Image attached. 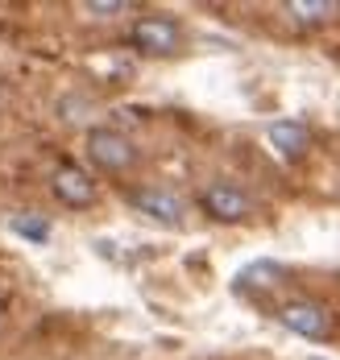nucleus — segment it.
I'll return each mask as SVG.
<instances>
[{"label": "nucleus", "instance_id": "nucleus-9", "mask_svg": "<svg viewBox=\"0 0 340 360\" xmlns=\"http://www.w3.org/2000/svg\"><path fill=\"white\" fill-rule=\"evenodd\" d=\"M282 278H287V269H282L278 261H253L237 282H241V286H253V290H274Z\"/></svg>", "mask_w": 340, "mask_h": 360}, {"label": "nucleus", "instance_id": "nucleus-3", "mask_svg": "<svg viewBox=\"0 0 340 360\" xmlns=\"http://www.w3.org/2000/svg\"><path fill=\"white\" fill-rule=\"evenodd\" d=\"M274 315H278V323L287 327V331H295L303 340H315V344L332 340V315H328V307L315 302V298H291V302H282Z\"/></svg>", "mask_w": 340, "mask_h": 360}, {"label": "nucleus", "instance_id": "nucleus-7", "mask_svg": "<svg viewBox=\"0 0 340 360\" xmlns=\"http://www.w3.org/2000/svg\"><path fill=\"white\" fill-rule=\"evenodd\" d=\"M265 141H270V149L282 162H299V158H307V149H311V129L303 120H270L265 124Z\"/></svg>", "mask_w": 340, "mask_h": 360}, {"label": "nucleus", "instance_id": "nucleus-6", "mask_svg": "<svg viewBox=\"0 0 340 360\" xmlns=\"http://www.w3.org/2000/svg\"><path fill=\"white\" fill-rule=\"evenodd\" d=\"M50 191H54V199L63 203V207H71V212H83V207H92L96 203V179L75 166V162H58L54 166V174H50Z\"/></svg>", "mask_w": 340, "mask_h": 360}, {"label": "nucleus", "instance_id": "nucleus-8", "mask_svg": "<svg viewBox=\"0 0 340 360\" xmlns=\"http://www.w3.org/2000/svg\"><path fill=\"white\" fill-rule=\"evenodd\" d=\"M282 8H287V17H291L295 25H303V30L328 25V21H332V17L340 13L336 0H287Z\"/></svg>", "mask_w": 340, "mask_h": 360}, {"label": "nucleus", "instance_id": "nucleus-2", "mask_svg": "<svg viewBox=\"0 0 340 360\" xmlns=\"http://www.w3.org/2000/svg\"><path fill=\"white\" fill-rule=\"evenodd\" d=\"M137 158H141L137 145L125 133H116V129H92L87 133V162L100 174H129L137 166Z\"/></svg>", "mask_w": 340, "mask_h": 360}, {"label": "nucleus", "instance_id": "nucleus-11", "mask_svg": "<svg viewBox=\"0 0 340 360\" xmlns=\"http://www.w3.org/2000/svg\"><path fill=\"white\" fill-rule=\"evenodd\" d=\"M79 8H83V13H92V17H100V21H108V17H120V13H129V4H125V0H83Z\"/></svg>", "mask_w": 340, "mask_h": 360}, {"label": "nucleus", "instance_id": "nucleus-12", "mask_svg": "<svg viewBox=\"0 0 340 360\" xmlns=\"http://www.w3.org/2000/svg\"><path fill=\"white\" fill-rule=\"evenodd\" d=\"M0 319H4V311H0Z\"/></svg>", "mask_w": 340, "mask_h": 360}, {"label": "nucleus", "instance_id": "nucleus-5", "mask_svg": "<svg viewBox=\"0 0 340 360\" xmlns=\"http://www.w3.org/2000/svg\"><path fill=\"white\" fill-rule=\"evenodd\" d=\"M199 212L216 224H245L253 216V199L237 182H208L199 191Z\"/></svg>", "mask_w": 340, "mask_h": 360}, {"label": "nucleus", "instance_id": "nucleus-1", "mask_svg": "<svg viewBox=\"0 0 340 360\" xmlns=\"http://www.w3.org/2000/svg\"><path fill=\"white\" fill-rule=\"evenodd\" d=\"M129 46L137 54H146V58H170V54L183 50V25L175 17H166V13H146V17L133 21Z\"/></svg>", "mask_w": 340, "mask_h": 360}, {"label": "nucleus", "instance_id": "nucleus-10", "mask_svg": "<svg viewBox=\"0 0 340 360\" xmlns=\"http://www.w3.org/2000/svg\"><path fill=\"white\" fill-rule=\"evenodd\" d=\"M13 232H17L21 240L46 245V240H50V219L38 216V212H21V216H13Z\"/></svg>", "mask_w": 340, "mask_h": 360}, {"label": "nucleus", "instance_id": "nucleus-13", "mask_svg": "<svg viewBox=\"0 0 340 360\" xmlns=\"http://www.w3.org/2000/svg\"><path fill=\"white\" fill-rule=\"evenodd\" d=\"M311 360H320V356H311Z\"/></svg>", "mask_w": 340, "mask_h": 360}, {"label": "nucleus", "instance_id": "nucleus-4", "mask_svg": "<svg viewBox=\"0 0 340 360\" xmlns=\"http://www.w3.org/2000/svg\"><path fill=\"white\" fill-rule=\"evenodd\" d=\"M129 207L137 216L162 224V228H183V219H187V199L175 195L170 186H137V191H129Z\"/></svg>", "mask_w": 340, "mask_h": 360}]
</instances>
